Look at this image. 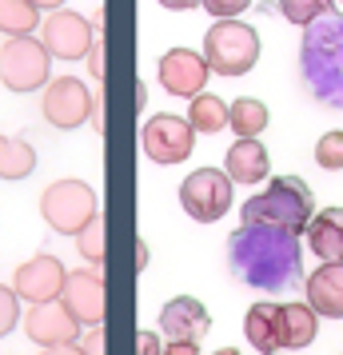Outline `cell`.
<instances>
[{
	"label": "cell",
	"mask_w": 343,
	"mask_h": 355,
	"mask_svg": "<svg viewBox=\"0 0 343 355\" xmlns=\"http://www.w3.org/2000/svg\"><path fill=\"white\" fill-rule=\"evenodd\" d=\"M228 272L256 291H288L304 279V248L295 232L240 224L228 236Z\"/></svg>",
	"instance_id": "obj_1"
},
{
	"label": "cell",
	"mask_w": 343,
	"mask_h": 355,
	"mask_svg": "<svg viewBox=\"0 0 343 355\" xmlns=\"http://www.w3.org/2000/svg\"><path fill=\"white\" fill-rule=\"evenodd\" d=\"M299 76L315 104L343 112V12L311 20L299 44Z\"/></svg>",
	"instance_id": "obj_2"
},
{
	"label": "cell",
	"mask_w": 343,
	"mask_h": 355,
	"mask_svg": "<svg viewBox=\"0 0 343 355\" xmlns=\"http://www.w3.org/2000/svg\"><path fill=\"white\" fill-rule=\"evenodd\" d=\"M240 216H244V224H267V227H283V232L304 236L311 216H315L311 188L299 176H276L267 184V192L247 200Z\"/></svg>",
	"instance_id": "obj_3"
},
{
	"label": "cell",
	"mask_w": 343,
	"mask_h": 355,
	"mask_svg": "<svg viewBox=\"0 0 343 355\" xmlns=\"http://www.w3.org/2000/svg\"><path fill=\"white\" fill-rule=\"evenodd\" d=\"M204 60L220 76H247L260 60V33L240 20H216L204 33Z\"/></svg>",
	"instance_id": "obj_4"
},
{
	"label": "cell",
	"mask_w": 343,
	"mask_h": 355,
	"mask_svg": "<svg viewBox=\"0 0 343 355\" xmlns=\"http://www.w3.org/2000/svg\"><path fill=\"white\" fill-rule=\"evenodd\" d=\"M0 80L8 92H36L52 80V52L44 49V40L28 36H8L0 44Z\"/></svg>",
	"instance_id": "obj_5"
},
{
	"label": "cell",
	"mask_w": 343,
	"mask_h": 355,
	"mask_svg": "<svg viewBox=\"0 0 343 355\" xmlns=\"http://www.w3.org/2000/svg\"><path fill=\"white\" fill-rule=\"evenodd\" d=\"M40 216L56 236H76L96 216V192L84 180H56L40 192Z\"/></svg>",
	"instance_id": "obj_6"
},
{
	"label": "cell",
	"mask_w": 343,
	"mask_h": 355,
	"mask_svg": "<svg viewBox=\"0 0 343 355\" xmlns=\"http://www.w3.org/2000/svg\"><path fill=\"white\" fill-rule=\"evenodd\" d=\"M180 208L196 224H216L231 208V176L220 168H196L180 184Z\"/></svg>",
	"instance_id": "obj_7"
},
{
	"label": "cell",
	"mask_w": 343,
	"mask_h": 355,
	"mask_svg": "<svg viewBox=\"0 0 343 355\" xmlns=\"http://www.w3.org/2000/svg\"><path fill=\"white\" fill-rule=\"evenodd\" d=\"M40 112H44V120H49L52 128L72 132V128H80V124H88V116H92V92L76 76H56V80L44 84Z\"/></svg>",
	"instance_id": "obj_8"
},
{
	"label": "cell",
	"mask_w": 343,
	"mask_h": 355,
	"mask_svg": "<svg viewBox=\"0 0 343 355\" xmlns=\"http://www.w3.org/2000/svg\"><path fill=\"white\" fill-rule=\"evenodd\" d=\"M140 144H144V156L152 164H180L192 156V144H196V128L188 124V116H152L144 124V136H140Z\"/></svg>",
	"instance_id": "obj_9"
},
{
	"label": "cell",
	"mask_w": 343,
	"mask_h": 355,
	"mask_svg": "<svg viewBox=\"0 0 343 355\" xmlns=\"http://www.w3.org/2000/svg\"><path fill=\"white\" fill-rule=\"evenodd\" d=\"M40 40H44V49L52 52V60H80V56H88L92 40H96V28H92V20H84L80 12L56 8V12H49V20L40 24Z\"/></svg>",
	"instance_id": "obj_10"
},
{
	"label": "cell",
	"mask_w": 343,
	"mask_h": 355,
	"mask_svg": "<svg viewBox=\"0 0 343 355\" xmlns=\"http://www.w3.org/2000/svg\"><path fill=\"white\" fill-rule=\"evenodd\" d=\"M24 336L36 347H60V343H76L80 339V320L64 307V300L52 304H28V315H20Z\"/></svg>",
	"instance_id": "obj_11"
},
{
	"label": "cell",
	"mask_w": 343,
	"mask_h": 355,
	"mask_svg": "<svg viewBox=\"0 0 343 355\" xmlns=\"http://www.w3.org/2000/svg\"><path fill=\"white\" fill-rule=\"evenodd\" d=\"M64 279H68V272L56 256H33L17 268L12 291L24 304H52V300L64 295Z\"/></svg>",
	"instance_id": "obj_12"
},
{
	"label": "cell",
	"mask_w": 343,
	"mask_h": 355,
	"mask_svg": "<svg viewBox=\"0 0 343 355\" xmlns=\"http://www.w3.org/2000/svg\"><path fill=\"white\" fill-rule=\"evenodd\" d=\"M208 60L192 49H168L160 56V68H156V76H160L164 92H172V96H184V100H196L204 92V84H208Z\"/></svg>",
	"instance_id": "obj_13"
},
{
	"label": "cell",
	"mask_w": 343,
	"mask_h": 355,
	"mask_svg": "<svg viewBox=\"0 0 343 355\" xmlns=\"http://www.w3.org/2000/svg\"><path fill=\"white\" fill-rule=\"evenodd\" d=\"M64 307L80 320V327H100L104 323V272L96 268H80L68 272L64 279Z\"/></svg>",
	"instance_id": "obj_14"
},
{
	"label": "cell",
	"mask_w": 343,
	"mask_h": 355,
	"mask_svg": "<svg viewBox=\"0 0 343 355\" xmlns=\"http://www.w3.org/2000/svg\"><path fill=\"white\" fill-rule=\"evenodd\" d=\"M160 331L168 339H180V343H200V339L212 331V315L208 307L192 300V295H176L160 307Z\"/></svg>",
	"instance_id": "obj_15"
},
{
	"label": "cell",
	"mask_w": 343,
	"mask_h": 355,
	"mask_svg": "<svg viewBox=\"0 0 343 355\" xmlns=\"http://www.w3.org/2000/svg\"><path fill=\"white\" fill-rule=\"evenodd\" d=\"M304 291H308V307L315 315L343 320V259L340 263H319L304 279Z\"/></svg>",
	"instance_id": "obj_16"
},
{
	"label": "cell",
	"mask_w": 343,
	"mask_h": 355,
	"mask_svg": "<svg viewBox=\"0 0 343 355\" xmlns=\"http://www.w3.org/2000/svg\"><path fill=\"white\" fill-rule=\"evenodd\" d=\"M308 248L319 256V263H340L343 259V208H324L308 224Z\"/></svg>",
	"instance_id": "obj_17"
},
{
	"label": "cell",
	"mask_w": 343,
	"mask_h": 355,
	"mask_svg": "<svg viewBox=\"0 0 343 355\" xmlns=\"http://www.w3.org/2000/svg\"><path fill=\"white\" fill-rule=\"evenodd\" d=\"M224 172L231 176V184H260L272 172V156L260 140H236L224 160Z\"/></svg>",
	"instance_id": "obj_18"
},
{
	"label": "cell",
	"mask_w": 343,
	"mask_h": 355,
	"mask_svg": "<svg viewBox=\"0 0 343 355\" xmlns=\"http://www.w3.org/2000/svg\"><path fill=\"white\" fill-rule=\"evenodd\" d=\"M279 315H283V304H256L247 307V320H244V336L256 352L272 355L283 352L279 347Z\"/></svg>",
	"instance_id": "obj_19"
},
{
	"label": "cell",
	"mask_w": 343,
	"mask_h": 355,
	"mask_svg": "<svg viewBox=\"0 0 343 355\" xmlns=\"http://www.w3.org/2000/svg\"><path fill=\"white\" fill-rule=\"evenodd\" d=\"M315 331H319V315L308 304H283V315H279V347L283 352L308 347Z\"/></svg>",
	"instance_id": "obj_20"
},
{
	"label": "cell",
	"mask_w": 343,
	"mask_h": 355,
	"mask_svg": "<svg viewBox=\"0 0 343 355\" xmlns=\"http://www.w3.org/2000/svg\"><path fill=\"white\" fill-rule=\"evenodd\" d=\"M36 168V152L28 140H20V136H0V180H24L33 176Z\"/></svg>",
	"instance_id": "obj_21"
},
{
	"label": "cell",
	"mask_w": 343,
	"mask_h": 355,
	"mask_svg": "<svg viewBox=\"0 0 343 355\" xmlns=\"http://www.w3.org/2000/svg\"><path fill=\"white\" fill-rule=\"evenodd\" d=\"M228 124H231V132H236L240 140H256V136L267 128V108H263L260 100L240 96L228 108Z\"/></svg>",
	"instance_id": "obj_22"
},
{
	"label": "cell",
	"mask_w": 343,
	"mask_h": 355,
	"mask_svg": "<svg viewBox=\"0 0 343 355\" xmlns=\"http://www.w3.org/2000/svg\"><path fill=\"white\" fill-rule=\"evenodd\" d=\"M188 124L204 136H212V132H224L228 128V104L220 96H208V92H200L192 100V108H188Z\"/></svg>",
	"instance_id": "obj_23"
},
{
	"label": "cell",
	"mask_w": 343,
	"mask_h": 355,
	"mask_svg": "<svg viewBox=\"0 0 343 355\" xmlns=\"http://www.w3.org/2000/svg\"><path fill=\"white\" fill-rule=\"evenodd\" d=\"M36 17H40V8L33 0H0V33L28 36L36 33Z\"/></svg>",
	"instance_id": "obj_24"
},
{
	"label": "cell",
	"mask_w": 343,
	"mask_h": 355,
	"mask_svg": "<svg viewBox=\"0 0 343 355\" xmlns=\"http://www.w3.org/2000/svg\"><path fill=\"white\" fill-rule=\"evenodd\" d=\"M76 252H80L92 268L104 272V216H100V211L76 232Z\"/></svg>",
	"instance_id": "obj_25"
},
{
	"label": "cell",
	"mask_w": 343,
	"mask_h": 355,
	"mask_svg": "<svg viewBox=\"0 0 343 355\" xmlns=\"http://www.w3.org/2000/svg\"><path fill=\"white\" fill-rule=\"evenodd\" d=\"M331 4H335V0H279V12H283V20L308 28L311 20H319V17L331 12Z\"/></svg>",
	"instance_id": "obj_26"
},
{
	"label": "cell",
	"mask_w": 343,
	"mask_h": 355,
	"mask_svg": "<svg viewBox=\"0 0 343 355\" xmlns=\"http://www.w3.org/2000/svg\"><path fill=\"white\" fill-rule=\"evenodd\" d=\"M315 164L327 172H340L343 168V132H324L319 144H315Z\"/></svg>",
	"instance_id": "obj_27"
},
{
	"label": "cell",
	"mask_w": 343,
	"mask_h": 355,
	"mask_svg": "<svg viewBox=\"0 0 343 355\" xmlns=\"http://www.w3.org/2000/svg\"><path fill=\"white\" fill-rule=\"evenodd\" d=\"M17 323H20V295L0 284V336H8Z\"/></svg>",
	"instance_id": "obj_28"
},
{
	"label": "cell",
	"mask_w": 343,
	"mask_h": 355,
	"mask_svg": "<svg viewBox=\"0 0 343 355\" xmlns=\"http://www.w3.org/2000/svg\"><path fill=\"white\" fill-rule=\"evenodd\" d=\"M200 4H204L216 20H236L247 4H252V0H200Z\"/></svg>",
	"instance_id": "obj_29"
},
{
	"label": "cell",
	"mask_w": 343,
	"mask_h": 355,
	"mask_svg": "<svg viewBox=\"0 0 343 355\" xmlns=\"http://www.w3.org/2000/svg\"><path fill=\"white\" fill-rule=\"evenodd\" d=\"M80 352L84 355H104V323H100V327H88V336L80 339Z\"/></svg>",
	"instance_id": "obj_30"
},
{
	"label": "cell",
	"mask_w": 343,
	"mask_h": 355,
	"mask_svg": "<svg viewBox=\"0 0 343 355\" xmlns=\"http://www.w3.org/2000/svg\"><path fill=\"white\" fill-rule=\"evenodd\" d=\"M136 355H164V343L156 331H140L136 336Z\"/></svg>",
	"instance_id": "obj_31"
},
{
	"label": "cell",
	"mask_w": 343,
	"mask_h": 355,
	"mask_svg": "<svg viewBox=\"0 0 343 355\" xmlns=\"http://www.w3.org/2000/svg\"><path fill=\"white\" fill-rule=\"evenodd\" d=\"M88 124H92L96 132H104V92L92 96V116H88Z\"/></svg>",
	"instance_id": "obj_32"
},
{
	"label": "cell",
	"mask_w": 343,
	"mask_h": 355,
	"mask_svg": "<svg viewBox=\"0 0 343 355\" xmlns=\"http://www.w3.org/2000/svg\"><path fill=\"white\" fill-rule=\"evenodd\" d=\"M164 355H200L196 343H180V339H172L168 347H164Z\"/></svg>",
	"instance_id": "obj_33"
},
{
	"label": "cell",
	"mask_w": 343,
	"mask_h": 355,
	"mask_svg": "<svg viewBox=\"0 0 343 355\" xmlns=\"http://www.w3.org/2000/svg\"><path fill=\"white\" fill-rule=\"evenodd\" d=\"M36 355H84V352H80V343H60V347H44Z\"/></svg>",
	"instance_id": "obj_34"
},
{
	"label": "cell",
	"mask_w": 343,
	"mask_h": 355,
	"mask_svg": "<svg viewBox=\"0 0 343 355\" xmlns=\"http://www.w3.org/2000/svg\"><path fill=\"white\" fill-rule=\"evenodd\" d=\"M200 0H160V8H168V12H188V8H196Z\"/></svg>",
	"instance_id": "obj_35"
},
{
	"label": "cell",
	"mask_w": 343,
	"mask_h": 355,
	"mask_svg": "<svg viewBox=\"0 0 343 355\" xmlns=\"http://www.w3.org/2000/svg\"><path fill=\"white\" fill-rule=\"evenodd\" d=\"M36 8H49V12H56V8H64V0H33Z\"/></svg>",
	"instance_id": "obj_36"
},
{
	"label": "cell",
	"mask_w": 343,
	"mask_h": 355,
	"mask_svg": "<svg viewBox=\"0 0 343 355\" xmlns=\"http://www.w3.org/2000/svg\"><path fill=\"white\" fill-rule=\"evenodd\" d=\"M216 355H240V352H236V347H220Z\"/></svg>",
	"instance_id": "obj_37"
},
{
	"label": "cell",
	"mask_w": 343,
	"mask_h": 355,
	"mask_svg": "<svg viewBox=\"0 0 343 355\" xmlns=\"http://www.w3.org/2000/svg\"><path fill=\"white\" fill-rule=\"evenodd\" d=\"M340 4H343V0H340Z\"/></svg>",
	"instance_id": "obj_38"
}]
</instances>
